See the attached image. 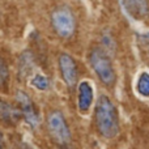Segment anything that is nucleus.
I'll return each mask as SVG.
<instances>
[{
  "label": "nucleus",
  "instance_id": "nucleus-3",
  "mask_svg": "<svg viewBox=\"0 0 149 149\" xmlns=\"http://www.w3.org/2000/svg\"><path fill=\"white\" fill-rule=\"evenodd\" d=\"M47 126L51 137L59 144H67L71 140V132L64 116L60 111H52L47 118Z\"/></svg>",
  "mask_w": 149,
  "mask_h": 149
},
{
  "label": "nucleus",
  "instance_id": "nucleus-10",
  "mask_svg": "<svg viewBox=\"0 0 149 149\" xmlns=\"http://www.w3.org/2000/svg\"><path fill=\"white\" fill-rule=\"evenodd\" d=\"M136 89L143 97H149V73L143 72L137 79Z\"/></svg>",
  "mask_w": 149,
  "mask_h": 149
},
{
  "label": "nucleus",
  "instance_id": "nucleus-4",
  "mask_svg": "<svg viewBox=\"0 0 149 149\" xmlns=\"http://www.w3.org/2000/svg\"><path fill=\"white\" fill-rule=\"evenodd\" d=\"M51 24L54 26L55 31L63 38H68L74 31V17L73 15L65 8H60L52 12L51 15Z\"/></svg>",
  "mask_w": 149,
  "mask_h": 149
},
{
  "label": "nucleus",
  "instance_id": "nucleus-13",
  "mask_svg": "<svg viewBox=\"0 0 149 149\" xmlns=\"http://www.w3.org/2000/svg\"><path fill=\"white\" fill-rule=\"evenodd\" d=\"M0 149H3V136H1V132H0Z\"/></svg>",
  "mask_w": 149,
  "mask_h": 149
},
{
  "label": "nucleus",
  "instance_id": "nucleus-7",
  "mask_svg": "<svg viewBox=\"0 0 149 149\" xmlns=\"http://www.w3.org/2000/svg\"><path fill=\"white\" fill-rule=\"evenodd\" d=\"M126 10L134 18H143L148 15L149 4L147 0H122Z\"/></svg>",
  "mask_w": 149,
  "mask_h": 149
},
{
  "label": "nucleus",
  "instance_id": "nucleus-8",
  "mask_svg": "<svg viewBox=\"0 0 149 149\" xmlns=\"http://www.w3.org/2000/svg\"><path fill=\"white\" fill-rule=\"evenodd\" d=\"M93 102V88L88 81H82L79 85V110L86 113Z\"/></svg>",
  "mask_w": 149,
  "mask_h": 149
},
{
  "label": "nucleus",
  "instance_id": "nucleus-12",
  "mask_svg": "<svg viewBox=\"0 0 149 149\" xmlns=\"http://www.w3.org/2000/svg\"><path fill=\"white\" fill-rule=\"evenodd\" d=\"M8 80H9V71L5 62L0 58V86H5Z\"/></svg>",
  "mask_w": 149,
  "mask_h": 149
},
{
  "label": "nucleus",
  "instance_id": "nucleus-11",
  "mask_svg": "<svg viewBox=\"0 0 149 149\" xmlns=\"http://www.w3.org/2000/svg\"><path fill=\"white\" fill-rule=\"evenodd\" d=\"M31 85L36 86L38 90H46V89H49V86H50V81L46 76L38 73V74H34L33 76V79H31Z\"/></svg>",
  "mask_w": 149,
  "mask_h": 149
},
{
  "label": "nucleus",
  "instance_id": "nucleus-9",
  "mask_svg": "<svg viewBox=\"0 0 149 149\" xmlns=\"http://www.w3.org/2000/svg\"><path fill=\"white\" fill-rule=\"evenodd\" d=\"M21 116V110L16 109L5 101H0V122L7 124H15Z\"/></svg>",
  "mask_w": 149,
  "mask_h": 149
},
{
  "label": "nucleus",
  "instance_id": "nucleus-2",
  "mask_svg": "<svg viewBox=\"0 0 149 149\" xmlns=\"http://www.w3.org/2000/svg\"><path fill=\"white\" fill-rule=\"evenodd\" d=\"M90 64H92L93 70L95 71L97 76L105 85H113L115 82V72H114V67L111 64L110 58L106 55L105 51L101 49H94L90 52Z\"/></svg>",
  "mask_w": 149,
  "mask_h": 149
},
{
  "label": "nucleus",
  "instance_id": "nucleus-5",
  "mask_svg": "<svg viewBox=\"0 0 149 149\" xmlns=\"http://www.w3.org/2000/svg\"><path fill=\"white\" fill-rule=\"evenodd\" d=\"M16 100L18 102V106H20V110L22 116L25 118V120L30 124L31 127H36L39 122V116L37 114V110L34 107L33 102H31L30 97L26 94L25 92H17L16 94Z\"/></svg>",
  "mask_w": 149,
  "mask_h": 149
},
{
  "label": "nucleus",
  "instance_id": "nucleus-1",
  "mask_svg": "<svg viewBox=\"0 0 149 149\" xmlns=\"http://www.w3.org/2000/svg\"><path fill=\"white\" fill-rule=\"evenodd\" d=\"M95 124L100 134L106 139H113L119 132L116 109L111 100L106 95H101L95 105Z\"/></svg>",
  "mask_w": 149,
  "mask_h": 149
},
{
  "label": "nucleus",
  "instance_id": "nucleus-6",
  "mask_svg": "<svg viewBox=\"0 0 149 149\" xmlns=\"http://www.w3.org/2000/svg\"><path fill=\"white\" fill-rule=\"evenodd\" d=\"M59 65L64 81L68 86H73L77 82V67L72 56L68 54H62L59 56Z\"/></svg>",
  "mask_w": 149,
  "mask_h": 149
}]
</instances>
